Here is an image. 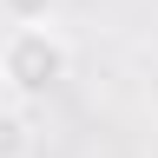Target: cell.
<instances>
[{"label":"cell","instance_id":"1","mask_svg":"<svg viewBox=\"0 0 158 158\" xmlns=\"http://www.w3.org/2000/svg\"><path fill=\"white\" fill-rule=\"evenodd\" d=\"M73 79V46L53 27H13L0 40V86L13 99H46Z\"/></svg>","mask_w":158,"mask_h":158},{"label":"cell","instance_id":"2","mask_svg":"<svg viewBox=\"0 0 158 158\" xmlns=\"http://www.w3.org/2000/svg\"><path fill=\"white\" fill-rule=\"evenodd\" d=\"M0 158H33V125L20 106H0Z\"/></svg>","mask_w":158,"mask_h":158},{"label":"cell","instance_id":"3","mask_svg":"<svg viewBox=\"0 0 158 158\" xmlns=\"http://www.w3.org/2000/svg\"><path fill=\"white\" fill-rule=\"evenodd\" d=\"M0 13H7L13 27H46L59 13V0H0Z\"/></svg>","mask_w":158,"mask_h":158}]
</instances>
